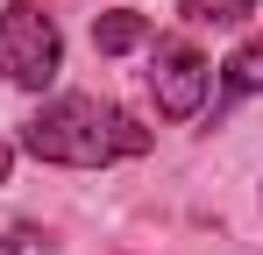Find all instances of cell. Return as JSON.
Here are the masks:
<instances>
[{
	"label": "cell",
	"instance_id": "cell-1",
	"mask_svg": "<svg viewBox=\"0 0 263 255\" xmlns=\"http://www.w3.org/2000/svg\"><path fill=\"white\" fill-rule=\"evenodd\" d=\"M22 149L36 163H64V170H100L121 163V156H142L149 149V128L121 114L114 99H92V92H64L50 99L43 114L22 121Z\"/></svg>",
	"mask_w": 263,
	"mask_h": 255
},
{
	"label": "cell",
	"instance_id": "cell-2",
	"mask_svg": "<svg viewBox=\"0 0 263 255\" xmlns=\"http://www.w3.org/2000/svg\"><path fill=\"white\" fill-rule=\"evenodd\" d=\"M0 71L22 85V92H43L64 71V36L36 0H7L0 7Z\"/></svg>",
	"mask_w": 263,
	"mask_h": 255
},
{
	"label": "cell",
	"instance_id": "cell-3",
	"mask_svg": "<svg viewBox=\"0 0 263 255\" xmlns=\"http://www.w3.org/2000/svg\"><path fill=\"white\" fill-rule=\"evenodd\" d=\"M149 92H157V114L164 121H192L214 92V64L192 50V42H157V71H149Z\"/></svg>",
	"mask_w": 263,
	"mask_h": 255
},
{
	"label": "cell",
	"instance_id": "cell-4",
	"mask_svg": "<svg viewBox=\"0 0 263 255\" xmlns=\"http://www.w3.org/2000/svg\"><path fill=\"white\" fill-rule=\"evenodd\" d=\"M149 42V14H135V7H107L100 22H92V50L100 57H128Z\"/></svg>",
	"mask_w": 263,
	"mask_h": 255
},
{
	"label": "cell",
	"instance_id": "cell-5",
	"mask_svg": "<svg viewBox=\"0 0 263 255\" xmlns=\"http://www.w3.org/2000/svg\"><path fill=\"white\" fill-rule=\"evenodd\" d=\"M220 78H228V92H263V36H249L228 64H220Z\"/></svg>",
	"mask_w": 263,
	"mask_h": 255
},
{
	"label": "cell",
	"instance_id": "cell-6",
	"mask_svg": "<svg viewBox=\"0 0 263 255\" xmlns=\"http://www.w3.org/2000/svg\"><path fill=\"white\" fill-rule=\"evenodd\" d=\"M256 14V0H185V22H199V29H242Z\"/></svg>",
	"mask_w": 263,
	"mask_h": 255
},
{
	"label": "cell",
	"instance_id": "cell-7",
	"mask_svg": "<svg viewBox=\"0 0 263 255\" xmlns=\"http://www.w3.org/2000/svg\"><path fill=\"white\" fill-rule=\"evenodd\" d=\"M7 170H14V149H7V142H0V184H7Z\"/></svg>",
	"mask_w": 263,
	"mask_h": 255
},
{
	"label": "cell",
	"instance_id": "cell-8",
	"mask_svg": "<svg viewBox=\"0 0 263 255\" xmlns=\"http://www.w3.org/2000/svg\"><path fill=\"white\" fill-rule=\"evenodd\" d=\"M0 255H22V241H7V234H0Z\"/></svg>",
	"mask_w": 263,
	"mask_h": 255
}]
</instances>
